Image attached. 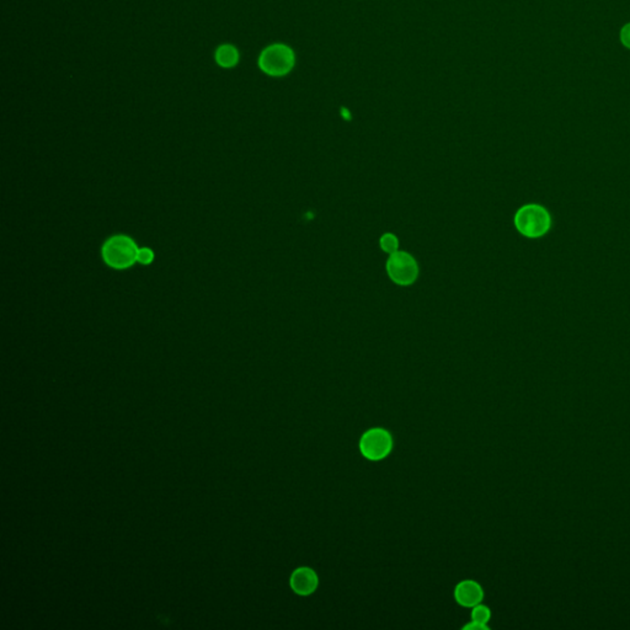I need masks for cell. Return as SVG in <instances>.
I'll return each instance as SVG.
<instances>
[{
	"mask_svg": "<svg viewBox=\"0 0 630 630\" xmlns=\"http://www.w3.org/2000/svg\"><path fill=\"white\" fill-rule=\"evenodd\" d=\"M290 585L297 595L309 596L318 589V573L307 567L295 569L291 575Z\"/></svg>",
	"mask_w": 630,
	"mask_h": 630,
	"instance_id": "8992f818",
	"label": "cell"
},
{
	"mask_svg": "<svg viewBox=\"0 0 630 630\" xmlns=\"http://www.w3.org/2000/svg\"><path fill=\"white\" fill-rule=\"evenodd\" d=\"M153 250L149 249V248H139V253H138V262L139 264L149 265V264L153 262Z\"/></svg>",
	"mask_w": 630,
	"mask_h": 630,
	"instance_id": "8fae6325",
	"label": "cell"
},
{
	"mask_svg": "<svg viewBox=\"0 0 630 630\" xmlns=\"http://www.w3.org/2000/svg\"><path fill=\"white\" fill-rule=\"evenodd\" d=\"M397 246H399V242H397L395 235L386 233L382 237L381 248L384 250L386 253H388V254H393V253L397 251Z\"/></svg>",
	"mask_w": 630,
	"mask_h": 630,
	"instance_id": "30bf717a",
	"label": "cell"
},
{
	"mask_svg": "<svg viewBox=\"0 0 630 630\" xmlns=\"http://www.w3.org/2000/svg\"><path fill=\"white\" fill-rule=\"evenodd\" d=\"M386 273L393 282L400 286L414 284L419 276V266L414 257L405 251H395L386 262Z\"/></svg>",
	"mask_w": 630,
	"mask_h": 630,
	"instance_id": "5b68a950",
	"label": "cell"
},
{
	"mask_svg": "<svg viewBox=\"0 0 630 630\" xmlns=\"http://www.w3.org/2000/svg\"><path fill=\"white\" fill-rule=\"evenodd\" d=\"M515 226L527 238H540L551 227V213L543 206L531 204L521 207L515 216Z\"/></svg>",
	"mask_w": 630,
	"mask_h": 630,
	"instance_id": "7a4b0ae2",
	"label": "cell"
},
{
	"mask_svg": "<svg viewBox=\"0 0 630 630\" xmlns=\"http://www.w3.org/2000/svg\"><path fill=\"white\" fill-rule=\"evenodd\" d=\"M490 618H491V612H490V609H489V607H486V606H484L482 603H479V604L473 607V611H471V620L478 622V623H482V624L488 625Z\"/></svg>",
	"mask_w": 630,
	"mask_h": 630,
	"instance_id": "9c48e42d",
	"label": "cell"
},
{
	"mask_svg": "<svg viewBox=\"0 0 630 630\" xmlns=\"http://www.w3.org/2000/svg\"><path fill=\"white\" fill-rule=\"evenodd\" d=\"M139 248L136 242L125 234L108 238L103 245L101 255L108 266L115 270H126L138 262Z\"/></svg>",
	"mask_w": 630,
	"mask_h": 630,
	"instance_id": "6da1fadb",
	"label": "cell"
},
{
	"mask_svg": "<svg viewBox=\"0 0 630 630\" xmlns=\"http://www.w3.org/2000/svg\"><path fill=\"white\" fill-rule=\"evenodd\" d=\"M393 438L389 432L375 427L368 431L364 432L360 440V451L367 460H382L392 452Z\"/></svg>",
	"mask_w": 630,
	"mask_h": 630,
	"instance_id": "3957f363",
	"label": "cell"
},
{
	"mask_svg": "<svg viewBox=\"0 0 630 630\" xmlns=\"http://www.w3.org/2000/svg\"><path fill=\"white\" fill-rule=\"evenodd\" d=\"M620 40L627 48H630V23H627L620 31Z\"/></svg>",
	"mask_w": 630,
	"mask_h": 630,
	"instance_id": "7c38bea8",
	"label": "cell"
},
{
	"mask_svg": "<svg viewBox=\"0 0 630 630\" xmlns=\"http://www.w3.org/2000/svg\"><path fill=\"white\" fill-rule=\"evenodd\" d=\"M295 63L293 52L287 46L273 45L264 50L260 56V68L270 75H284L288 73Z\"/></svg>",
	"mask_w": 630,
	"mask_h": 630,
	"instance_id": "277c9868",
	"label": "cell"
},
{
	"mask_svg": "<svg viewBox=\"0 0 630 630\" xmlns=\"http://www.w3.org/2000/svg\"><path fill=\"white\" fill-rule=\"evenodd\" d=\"M464 630H488L489 627L486 624H482V623H478V622H474L471 620V623L464 625L463 627Z\"/></svg>",
	"mask_w": 630,
	"mask_h": 630,
	"instance_id": "4fadbf2b",
	"label": "cell"
},
{
	"mask_svg": "<svg viewBox=\"0 0 630 630\" xmlns=\"http://www.w3.org/2000/svg\"><path fill=\"white\" fill-rule=\"evenodd\" d=\"M239 55L235 47L223 45L217 50L216 61L223 68H232L238 63Z\"/></svg>",
	"mask_w": 630,
	"mask_h": 630,
	"instance_id": "ba28073f",
	"label": "cell"
},
{
	"mask_svg": "<svg viewBox=\"0 0 630 630\" xmlns=\"http://www.w3.org/2000/svg\"><path fill=\"white\" fill-rule=\"evenodd\" d=\"M455 598L460 606L473 608L483 601L484 591L477 581L464 580L455 586Z\"/></svg>",
	"mask_w": 630,
	"mask_h": 630,
	"instance_id": "52a82bcc",
	"label": "cell"
}]
</instances>
